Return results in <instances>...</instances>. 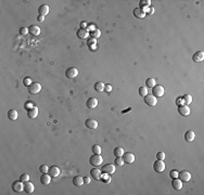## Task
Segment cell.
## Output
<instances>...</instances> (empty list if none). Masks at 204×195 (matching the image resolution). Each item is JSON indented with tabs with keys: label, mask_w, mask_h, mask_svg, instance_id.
Masks as SVG:
<instances>
[{
	"label": "cell",
	"mask_w": 204,
	"mask_h": 195,
	"mask_svg": "<svg viewBox=\"0 0 204 195\" xmlns=\"http://www.w3.org/2000/svg\"><path fill=\"white\" fill-rule=\"evenodd\" d=\"M102 162H103V157L101 156L100 154H94L92 156L89 158L90 165L94 166V167H98L100 165H102Z\"/></svg>",
	"instance_id": "1"
},
{
	"label": "cell",
	"mask_w": 204,
	"mask_h": 195,
	"mask_svg": "<svg viewBox=\"0 0 204 195\" xmlns=\"http://www.w3.org/2000/svg\"><path fill=\"white\" fill-rule=\"evenodd\" d=\"M144 102L149 106H155L157 103V98H155L153 94H147L144 97Z\"/></svg>",
	"instance_id": "2"
},
{
	"label": "cell",
	"mask_w": 204,
	"mask_h": 195,
	"mask_svg": "<svg viewBox=\"0 0 204 195\" xmlns=\"http://www.w3.org/2000/svg\"><path fill=\"white\" fill-rule=\"evenodd\" d=\"M101 171L104 173V174H112V173L115 172V165L106 164V165H104V166H102Z\"/></svg>",
	"instance_id": "3"
},
{
	"label": "cell",
	"mask_w": 204,
	"mask_h": 195,
	"mask_svg": "<svg viewBox=\"0 0 204 195\" xmlns=\"http://www.w3.org/2000/svg\"><path fill=\"white\" fill-rule=\"evenodd\" d=\"M12 190L15 192V193H21L24 191V182H22L21 180L15 181L12 183Z\"/></svg>",
	"instance_id": "4"
},
{
	"label": "cell",
	"mask_w": 204,
	"mask_h": 195,
	"mask_svg": "<svg viewBox=\"0 0 204 195\" xmlns=\"http://www.w3.org/2000/svg\"><path fill=\"white\" fill-rule=\"evenodd\" d=\"M41 90V85L39 82H33L31 86L28 87V92L32 94H36Z\"/></svg>",
	"instance_id": "5"
},
{
	"label": "cell",
	"mask_w": 204,
	"mask_h": 195,
	"mask_svg": "<svg viewBox=\"0 0 204 195\" xmlns=\"http://www.w3.org/2000/svg\"><path fill=\"white\" fill-rule=\"evenodd\" d=\"M153 169H154L156 172H162V171H164V169H165V164H164V161H156L154 162L153 164Z\"/></svg>",
	"instance_id": "6"
},
{
	"label": "cell",
	"mask_w": 204,
	"mask_h": 195,
	"mask_svg": "<svg viewBox=\"0 0 204 195\" xmlns=\"http://www.w3.org/2000/svg\"><path fill=\"white\" fill-rule=\"evenodd\" d=\"M178 178L180 179L181 181H183V182H187V181H189L191 179V173L187 171V170H182L180 172H178Z\"/></svg>",
	"instance_id": "7"
},
{
	"label": "cell",
	"mask_w": 204,
	"mask_h": 195,
	"mask_svg": "<svg viewBox=\"0 0 204 195\" xmlns=\"http://www.w3.org/2000/svg\"><path fill=\"white\" fill-rule=\"evenodd\" d=\"M122 158L124 159V162H127V164H132V162H135V155L132 153H130V152L124 153Z\"/></svg>",
	"instance_id": "8"
},
{
	"label": "cell",
	"mask_w": 204,
	"mask_h": 195,
	"mask_svg": "<svg viewBox=\"0 0 204 195\" xmlns=\"http://www.w3.org/2000/svg\"><path fill=\"white\" fill-rule=\"evenodd\" d=\"M152 92L155 98H161L164 94V88L162 86H154L152 89Z\"/></svg>",
	"instance_id": "9"
},
{
	"label": "cell",
	"mask_w": 204,
	"mask_h": 195,
	"mask_svg": "<svg viewBox=\"0 0 204 195\" xmlns=\"http://www.w3.org/2000/svg\"><path fill=\"white\" fill-rule=\"evenodd\" d=\"M178 113L182 115V116H189L190 115V108H189L188 105H185V104L179 105L178 106Z\"/></svg>",
	"instance_id": "10"
},
{
	"label": "cell",
	"mask_w": 204,
	"mask_h": 195,
	"mask_svg": "<svg viewBox=\"0 0 204 195\" xmlns=\"http://www.w3.org/2000/svg\"><path fill=\"white\" fill-rule=\"evenodd\" d=\"M78 75V70L77 68H75V67H70V68H67V70L65 72V76L67 78H75L76 76Z\"/></svg>",
	"instance_id": "11"
},
{
	"label": "cell",
	"mask_w": 204,
	"mask_h": 195,
	"mask_svg": "<svg viewBox=\"0 0 204 195\" xmlns=\"http://www.w3.org/2000/svg\"><path fill=\"white\" fill-rule=\"evenodd\" d=\"M101 169H99V168H92L91 170H90V174H91V177L94 179V180H100V179L102 178L101 176Z\"/></svg>",
	"instance_id": "12"
},
{
	"label": "cell",
	"mask_w": 204,
	"mask_h": 195,
	"mask_svg": "<svg viewBox=\"0 0 204 195\" xmlns=\"http://www.w3.org/2000/svg\"><path fill=\"white\" fill-rule=\"evenodd\" d=\"M76 36L79 39H88L89 37V32L87 29H83V28H79L77 32H76Z\"/></svg>",
	"instance_id": "13"
},
{
	"label": "cell",
	"mask_w": 204,
	"mask_h": 195,
	"mask_svg": "<svg viewBox=\"0 0 204 195\" xmlns=\"http://www.w3.org/2000/svg\"><path fill=\"white\" fill-rule=\"evenodd\" d=\"M37 115H38V107L37 106H32L27 109V116L29 118H36Z\"/></svg>",
	"instance_id": "14"
},
{
	"label": "cell",
	"mask_w": 204,
	"mask_h": 195,
	"mask_svg": "<svg viewBox=\"0 0 204 195\" xmlns=\"http://www.w3.org/2000/svg\"><path fill=\"white\" fill-rule=\"evenodd\" d=\"M85 125H86V127L89 128V129H96V128L98 127V121L92 118H89L85 121Z\"/></svg>",
	"instance_id": "15"
},
{
	"label": "cell",
	"mask_w": 204,
	"mask_h": 195,
	"mask_svg": "<svg viewBox=\"0 0 204 195\" xmlns=\"http://www.w3.org/2000/svg\"><path fill=\"white\" fill-rule=\"evenodd\" d=\"M192 59L195 63H200V62H202V61L204 60L203 51H198V52H195V53L193 54Z\"/></svg>",
	"instance_id": "16"
},
{
	"label": "cell",
	"mask_w": 204,
	"mask_h": 195,
	"mask_svg": "<svg viewBox=\"0 0 204 195\" xmlns=\"http://www.w3.org/2000/svg\"><path fill=\"white\" fill-rule=\"evenodd\" d=\"M49 174L51 176V177H53V178H55V177H58L59 174H60V169H59V167L58 166H51V167L49 168Z\"/></svg>",
	"instance_id": "17"
},
{
	"label": "cell",
	"mask_w": 204,
	"mask_h": 195,
	"mask_svg": "<svg viewBox=\"0 0 204 195\" xmlns=\"http://www.w3.org/2000/svg\"><path fill=\"white\" fill-rule=\"evenodd\" d=\"M86 105L89 108H94L98 105V100L96 98H89L88 100H87V102H86Z\"/></svg>",
	"instance_id": "18"
},
{
	"label": "cell",
	"mask_w": 204,
	"mask_h": 195,
	"mask_svg": "<svg viewBox=\"0 0 204 195\" xmlns=\"http://www.w3.org/2000/svg\"><path fill=\"white\" fill-rule=\"evenodd\" d=\"M194 138H195V133L192 130H188L187 132L185 133V140L187 142H192L194 140Z\"/></svg>",
	"instance_id": "19"
},
{
	"label": "cell",
	"mask_w": 204,
	"mask_h": 195,
	"mask_svg": "<svg viewBox=\"0 0 204 195\" xmlns=\"http://www.w3.org/2000/svg\"><path fill=\"white\" fill-rule=\"evenodd\" d=\"M35 188H34V184L32 182H29V181H26V182H24V191L26 192V193H33Z\"/></svg>",
	"instance_id": "20"
},
{
	"label": "cell",
	"mask_w": 204,
	"mask_h": 195,
	"mask_svg": "<svg viewBox=\"0 0 204 195\" xmlns=\"http://www.w3.org/2000/svg\"><path fill=\"white\" fill-rule=\"evenodd\" d=\"M38 13L39 15H47L48 13H49V7L47 5H41L40 7L38 8Z\"/></svg>",
	"instance_id": "21"
},
{
	"label": "cell",
	"mask_w": 204,
	"mask_h": 195,
	"mask_svg": "<svg viewBox=\"0 0 204 195\" xmlns=\"http://www.w3.org/2000/svg\"><path fill=\"white\" fill-rule=\"evenodd\" d=\"M171 185H173V188H174L175 190H180L182 188V181L178 178L173 179V181H171Z\"/></svg>",
	"instance_id": "22"
},
{
	"label": "cell",
	"mask_w": 204,
	"mask_h": 195,
	"mask_svg": "<svg viewBox=\"0 0 204 195\" xmlns=\"http://www.w3.org/2000/svg\"><path fill=\"white\" fill-rule=\"evenodd\" d=\"M28 32H31V35H33V36H38L40 34V28L37 25H32V26L28 27Z\"/></svg>",
	"instance_id": "23"
},
{
	"label": "cell",
	"mask_w": 204,
	"mask_h": 195,
	"mask_svg": "<svg viewBox=\"0 0 204 195\" xmlns=\"http://www.w3.org/2000/svg\"><path fill=\"white\" fill-rule=\"evenodd\" d=\"M134 15L136 16L137 19H144V16H146V12L142 9H140V8H136L134 10Z\"/></svg>",
	"instance_id": "24"
},
{
	"label": "cell",
	"mask_w": 204,
	"mask_h": 195,
	"mask_svg": "<svg viewBox=\"0 0 204 195\" xmlns=\"http://www.w3.org/2000/svg\"><path fill=\"white\" fill-rule=\"evenodd\" d=\"M40 182L41 184H45V185H48L51 182V176L50 174H47V173H44L40 178Z\"/></svg>",
	"instance_id": "25"
},
{
	"label": "cell",
	"mask_w": 204,
	"mask_h": 195,
	"mask_svg": "<svg viewBox=\"0 0 204 195\" xmlns=\"http://www.w3.org/2000/svg\"><path fill=\"white\" fill-rule=\"evenodd\" d=\"M73 184L76 186H82L84 184V178L80 176H76L73 178Z\"/></svg>",
	"instance_id": "26"
},
{
	"label": "cell",
	"mask_w": 204,
	"mask_h": 195,
	"mask_svg": "<svg viewBox=\"0 0 204 195\" xmlns=\"http://www.w3.org/2000/svg\"><path fill=\"white\" fill-rule=\"evenodd\" d=\"M104 87H105V85L102 82V81H98V82L94 84V88L97 92H102V91H104Z\"/></svg>",
	"instance_id": "27"
},
{
	"label": "cell",
	"mask_w": 204,
	"mask_h": 195,
	"mask_svg": "<svg viewBox=\"0 0 204 195\" xmlns=\"http://www.w3.org/2000/svg\"><path fill=\"white\" fill-rule=\"evenodd\" d=\"M87 46H88L90 49H96V46H97V39L90 37L87 39Z\"/></svg>",
	"instance_id": "28"
},
{
	"label": "cell",
	"mask_w": 204,
	"mask_h": 195,
	"mask_svg": "<svg viewBox=\"0 0 204 195\" xmlns=\"http://www.w3.org/2000/svg\"><path fill=\"white\" fill-rule=\"evenodd\" d=\"M8 118L10 120H15L17 118V112L15 109H10L8 112Z\"/></svg>",
	"instance_id": "29"
},
{
	"label": "cell",
	"mask_w": 204,
	"mask_h": 195,
	"mask_svg": "<svg viewBox=\"0 0 204 195\" xmlns=\"http://www.w3.org/2000/svg\"><path fill=\"white\" fill-rule=\"evenodd\" d=\"M182 103H185V105H189L190 103L192 102V97L190 96V94H185L183 97H182Z\"/></svg>",
	"instance_id": "30"
},
{
	"label": "cell",
	"mask_w": 204,
	"mask_h": 195,
	"mask_svg": "<svg viewBox=\"0 0 204 195\" xmlns=\"http://www.w3.org/2000/svg\"><path fill=\"white\" fill-rule=\"evenodd\" d=\"M150 5H151V1H150V0H141V1L139 2L140 9H146V8H149Z\"/></svg>",
	"instance_id": "31"
},
{
	"label": "cell",
	"mask_w": 204,
	"mask_h": 195,
	"mask_svg": "<svg viewBox=\"0 0 204 195\" xmlns=\"http://www.w3.org/2000/svg\"><path fill=\"white\" fill-rule=\"evenodd\" d=\"M113 153H114V156L115 157H122L123 154H124V150L122 147H115Z\"/></svg>",
	"instance_id": "32"
},
{
	"label": "cell",
	"mask_w": 204,
	"mask_h": 195,
	"mask_svg": "<svg viewBox=\"0 0 204 195\" xmlns=\"http://www.w3.org/2000/svg\"><path fill=\"white\" fill-rule=\"evenodd\" d=\"M146 86L148 88H153L155 86V79L154 78H148L146 80Z\"/></svg>",
	"instance_id": "33"
},
{
	"label": "cell",
	"mask_w": 204,
	"mask_h": 195,
	"mask_svg": "<svg viewBox=\"0 0 204 195\" xmlns=\"http://www.w3.org/2000/svg\"><path fill=\"white\" fill-rule=\"evenodd\" d=\"M114 165L117 166V167H122L124 165V159L122 157H116L115 161H114Z\"/></svg>",
	"instance_id": "34"
},
{
	"label": "cell",
	"mask_w": 204,
	"mask_h": 195,
	"mask_svg": "<svg viewBox=\"0 0 204 195\" xmlns=\"http://www.w3.org/2000/svg\"><path fill=\"white\" fill-rule=\"evenodd\" d=\"M91 151H92V153H94V154H101L102 150H101L100 145H98V144H94V145L91 147Z\"/></svg>",
	"instance_id": "35"
},
{
	"label": "cell",
	"mask_w": 204,
	"mask_h": 195,
	"mask_svg": "<svg viewBox=\"0 0 204 195\" xmlns=\"http://www.w3.org/2000/svg\"><path fill=\"white\" fill-rule=\"evenodd\" d=\"M139 94H140L141 97H146V96L148 94V89H147L146 87H140V88H139Z\"/></svg>",
	"instance_id": "36"
},
{
	"label": "cell",
	"mask_w": 204,
	"mask_h": 195,
	"mask_svg": "<svg viewBox=\"0 0 204 195\" xmlns=\"http://www.w3.org/2000/svg\"><path fill=\"white\" fill-rule=\"evenodd\" d=\"M90 35H91V37H92V38L97 39V38H99V37H100V35H101V32H100L99 29L97 28V29H94V32H90Z\"/></svg>",
	"instance_id": "37"
},
{
	"label": "cell",
	"mask_w": 204,
	"mask_h": 195,
	"mask_svg": "<svg viewBox=\"0 0 204 195\" xmlns=\"http://www.w3.org/2000/svg\"><path fill=\"white\" fill-rule=\"evenodd\" d=\"M23 84L25 85L26 87H29L32 84H33V80L29 78V77H26V78H24V80H23Z\"/></svg>",
	"instance_id": "38"
},
{
	"label": "cell",
	"mask_w": 204,
	"mask_h": 195,
	"mask_svg": "<svg viewBox=\"0 0 204 195\" xmlns=\"http://www.w3.org/2000/svg\"><path fill=\"white\" fill-rule=\"evenodd\" d=\"M156 158H157L159 161H164V159H165V153H164V152H159V153L156 154Z\"/></svg>",
	"instance_id": "39"
},
{
	"label": "cell",
	"mask_w": 204,
	"mask_h": 195,
	"mask_svg": "<svg viewBox=\"0 0 204 195\" xmlns=\"http://www.w3.org/2000/svg\"><path fill=\"white\" fill-rule=\"evenodd\" d=\"M20 180H21L22 182H26V181H29V176H28L27 173H23L22 176L20 177Z\"/></svg>",
	"instance_id": "40"
},
{
	"label": "cell",
	"mask_w": 204,
	"mask_h": 195,
	"mask_svg": "<svg viewBox=\"0 0 204 195\" xmlns=\"http://www.w3.org/2000/svg\"><path fill=\"white\" fill-rule=\"evenodd\" d=\"M39 170H40V172L43 173H47L48 171H49V167L47 166V165H43V166H40V168H39Z\"/></svg>",
	"instance_id": "41"
},
{
	"label": "cell",
	"mask_w": 204,
	"mask_h": 195,
	"mask_svg": "<svg viewBox=\"0 0 204 195\" xmlns=\"http://www.w3.org/2000/svg\"><path fill=\"white\" fill-rule=\"evenodd\" d=\"M169 177L173 179L178 178V171H176V170H171V172H169Z\"/></svg>",
	"instance_id": "42"
},
{
	"label": "cell",
	"mask_w": 204,
	"mask_h": 195,
	"mask_svg": "<svg viewBox=\"0 0 204 195\" xmlns=\"http://www.w3.org/2000/svg\"><path fill=\"white\" fill-rule=\"evenodd\" d=\"M28 32V28H26V27H21L20 28V34L21 35H26Z\"/></svg>",
	"instance_id": "43"
},
{
	"label": "cell",
	"mask_w": 204,
	"mask_h": 195,
	"mask_svg": "<svg viewBox=\"0 0 204 195\" xmlns=\"http://www.w3.org/2000/svg\"><path fill=\"white\" fill-rule=\"evenodd\" d=\"M104 91H106V92H111V91H112V86H111V85H105V87H104Z\"/></svg>",
	"instance_id": "44"
},
{
	"label": "cell",
	"mask_w": 204,
	"mask_h": 195,
	"mask_svg": "<svg viewBox=\"0 0 204 195\" xmlns=\"http://www.w3.org/2000/svg\"><path fill=\"white\" fill-rule=\"evenodd\" d=\"M94 29H97L94 25H89V26H87V31H88V32H94Z\"/></svg>",
	"instance_id": "45"
},
{
	"label": "cell",
	"mask_w": 204,
	"mask_h": 195,
	"mask_svg": "<svg viewBox=\"0 0 204 195\" xmlns=\"http://www.w3.org/2000/svg\"><path fill=\"white\" fill-rule=\"evenodd\" d=\"M90 181H91L90 177H85V178H84V183L85 184H89L90 183Z\"/></svg>",
	"instance_id": "46"
},
{
	"label": "cell",
	"mask_w": 204,
	"mask_h": 195,
	"mask_svg": "<svg viewBox=\"0 0 204 195\" xmlns=\"http://www.w3.org/2000/svg\"><path fill=\"white\" fill-rule=\"evenodd\" d=\"M80 28H83V29L87 28V23H86V22H82V23H80Z\"/></svg>",
	"instance_id": "47"
},
{
	"label": "cell",
	"mask_w": 204,
	"mask_h": 195,
	"mask_svg": "<svg viewBox=\"0 0 204 195\" xmlns=\"http://www.w3.org/2000/svg\"><path fill=\"white\" fill-rule=\"evenodd\" d=\"M154 12V8H150V9H148V12H147V14H152Z\"/></svg>",
	"instance_id": "48"
},
{
	"label": "cell",
	"mask_w": 204,
	"mask_h": 195,
	"mask_svg": "<svg viewBox=\"0 0 204 195\" xmlns=\"http://www.w3.org/2000/svg\"><path fill=\"white\" fill-rule=\"evenodd\" d=\"M37 20H38L39 22H44L45 16H43V15H38V17H37Z\"/></svg>",
	"instance_id": "49"
}]
</instances>
